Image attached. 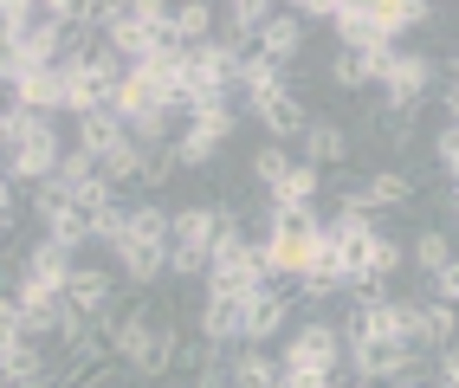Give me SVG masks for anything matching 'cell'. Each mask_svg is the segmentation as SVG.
Returning <instances> with one entry per match:
<instances>
[{"instance_id":"obj_1","label":"cell","mask_w":459,"mask_h":388,"mask_svg":"<svg viewBox=\"0 0 459 388\" xmlns=\"http://www.w3.org/2000/svg\"><path fill=\"white\" fill-rule=\"evenodd\" d=\"M104 337H110V356H117V363H130V375L156 382V375L175 369L181 323H175V305H169L162 291H143L117 323H104Z\"/></svg>"},{"instance_id":"obj_2","label":"cell","mask_w":459,"mask_h":388,"mask_svg":"<svg viewBox=\"0 0 459 388\" xmlns=\"http://www.w3.org/2000/svg\"><path fill=\"white\" fill-rule=\"evenodd\" d=\"M169 240H175V207L162 201H136L130 207V227H124V240H117V272H124L136 291H156L169 279Z\"/></svg>"},{"instance_id":"obj_3","label":"cell","mask_w":459,"mask_h":388,"mask_svg":"<svg viewBox=\"0 0 459 388\" xmlns=\"http://www.w3.org/2000/svg\"><path fill=\"white\" fill-rule=\"evenodd\" d=\"M330 246V227L317 220V207H272V233H265V272L272 285H298L304 272L317 265V253Z\"/></svg>"},{"instance_id":"obj_4","label":"cell","mask_w":459,"mask_h":388,"mask_svg":"<svg viewBox=\"0 0 459 388\" xmlns=\"http://www.w3.org/2000/svg\"><path fill=\"white\" fill-rule=\"evenodd\" d=\"M343 331H336L330 317H304L298 331L285 337V388H336V369H343Z\"/></svg>"},{"instance_id":"obj_5","label":"cell","mask_w":459,"mask_h":388,"mask_svg":"<svg viewBox=\"0 0 459 388\" xmlns=\"http://www.w3.org/2000/svg\"><path fill=\"white\" fill-rule=\"evenodd\" d=\"M233 78H239V52L227 39H201V46H188V58H181V98H188V110L195 104H227Z\"/></svg>"},{"instance_id":"obj_6","label":"cell","mask_w":459,"mask_h":388,"mask_svg":"<svg viewBox=\"0 0 459 388\" xmlns=\"http://www.w3.org/2000/svg\"><path fill=\"white\" fill-rule=\"evenodd\" d=\"M124 58H117L110 46H98V52H84V58H72L65 65V116H91V110H110V98H117V84H124Z\"/></svg>"},{"instance_id":"obj_7","label":"cell","mask_w":459,"mask_h":388,"mask_svg":"<svg viewBox=\"0 0 459 388\" xmlns=\"http://www.w3.org/2000/svg\"><path fill=\"white\" fill-rule=\"evenodd\" d=\"M233 130H239L233 104H195V110H188V124H181V136H175L181 168H207V162L233 142Z\"/></svg>"},{"instance_id":"obj_8","label":"cell","mask_w":459,"mask_h":388,"mask_svg":"<svg viewBox=\"0 0 459 388\" xmlns=\"http://www.w3.org/2000/svg\"><path fill=\"white\" fill-rule=\"evenodd\" d=\"M453 331H459V311L453 305H440V297H402V343L414 356L453 349Z\"/></svg>"},{"instance_id":"obj_9","label":"cell","mask_w":459,"mask_h":388,"mask_svg":"<svg viewBox=\"0 0 459 388\" xmlns=\"http://www.w3.org/2000/svg\"><path fill=\"white\" fill-rule=\"evenodd\" d=\"M58 162H65V142H58L52 116H33V124H26V136L13 142V156H7V175L39 188V182H52V175H58Z\"/></svg>"},{"instance_id":"obj_10","label":"cell","mask_w":459,"mask_h":388,"mask_svg":"<svg viewBox=\"0 0 459 388\" xmlns=\"http://www.w3.org/2000/svg\"><path fill=\"white\" fill-rule=\"evenodd\" d=\"M382 91H388V116H414L427 104V91H434V58L394 46L388 72H382Z\"/></svg>"},{"instance_id":"obj_11","label":"cell","mask_w":459,"mask_h":388,"mask_svg":"<svg viewBox=\"0 0 459 388\" xmlns=\"http://www.w3.org/2000/svg\"><path fill=\"white\" fill-rule=\"evenodd\" d=\"M247 104H253V116L265 124V136L279 142V149L285 142H304V130H311V104L291 91V78L272 84V91H259V98H247Z\"/></svg>"},{"instance_id":"obj_12","label":"cell","mask_w":459,"mask_h":388,"mask_svg":"<svg viewBox=\"0 0 459 388\" xmlns=\"http://www.w3.org/2000/svg\"><path fill=\"white\" fill-rule=\"evenodd\" d=\"M58 375H65L58 343H33V337L0 363V388H58Z\"/></svg>"},{"instance_id":"obj_13","label":"cell","mask_w":459,"mask_h":388,"mask_svg":"<svg viewBox=\"0 0 459 388\" xmlns=\"http://www.w3.org/2000/svg\"><path fill=\"white\" fill-rule=\"evenodd\" d=\"M291 297H298L291 285H285V291H279V285H259V291L247 297V337H239V343H259V349H265V343L291 323Z\"/></svg>"},{"instance_id":"obj_14","label":"cell","mask_w":459,"mask_h":388,"mask_svg":"<svg viewBox=\"0 0 459 388\" xmlns=\"http://www.w3.org/2000/svg\"><path fill=\"white\" fill-rule=\"evenodd\" d=\"M13 110H26V116H58V110H65V65L20 72V78H13Z\"/></svg>"},{"instance_id":"obj_15","label":"cell","mask_w":459,"mask_h":388,"mask_svg":"<svg viewBox=\"0 0 459 388\" xmlns=\"http://www.w3.org/2000/svg\"><path fill=\"white\" fill-rule=\"evenodd\" d=\"M72 272H78V253H72V246H58V240H46V233H39V240L26 246V279H20V285H46V291H65V285H72Z\"/></svg>"},{"instance_id":"obj_16","label":"cell","mask_w":459,"mask_h":388,"mask_svg":"<svg viewBox=\"0 0 459 388\" xmlns=\"http://www.w3.org/2000/svg\"><path fill=\"white\" fill-rule=\"evenodd\" d=\"M195 323H201V343L227 349V343H239V337H247V297H207Z\"/></svg>"},{"instance_id":"obj_17","label":"cell","mask_w":459,"mask_h":388,"mask_svg":"<svg viewBox=\"0 0 459 388\" xmlns=\"http://www.w3.org/2000/svg\"><path fill=\"white\" fill-rule=\"evenodd\" d=\"M130 142V124L117 110H91V116H78V149L91 162H104V156H117V149Z\"/></svg>"},{"instance_id":"obj_18","label":"cell","mask_w":459,"mask_h":388,"mask_svg":"<svg viewBox=\"0 0 459 388\" xmlns=\"http://www.w3.org/2000/svg\"><path fill=\"white\" fill-rule=\"evenodd\" d=\"M369 20H376V33L394 46L402 33H420V26L434 20V7H427V0H369Z\"/></svg>"},{"instance_id":"obj_19","label":"cell","mask_w":459,"mask_h":388,"mask_svg":"<svg viewBox=\"0 0 459 388\" xmlns=\"http://www.w3.org/2000/svg\"><path fill=\"white\" fill-rule=\"evenodd\" d=\"M272 13H279V7H265V0H233V7H221V33H213V39H227L233 52H247Z\"/></svg>"},{"instance_id":"obj_20","label":"cell","mask_w":459,"mask_h":388,"mask_svg":"<svg viewBox=\"0 0 459 388\" xmlns=\"http://www.w3.org/2000/svg\"><path fill=\"white\" fill-rule=\"evenodd\" d=\"M291 291L304 297V305H330L336 291H350V272L336 265V246H324V253H317V265H311V272H304Z\"/></svg>"},{"instance_id":"obj_21","label":"cell","mask_w":459,"mask_h":388,"mask_svg":"<svg viewBox=\"0 0 459 388\" xmlns=\"http://www.w3.org/2000/svg\"><path fill=\"white\" fill-rule=\"evenodd\" d=\"M317 188H324V168H311V162H291L279 182H272L265 194H272V207H317Z\"/></svg>"},{"instance_id":"obj_22","label":"cell","mask_w":459,"mask_h":388,"mask_svg":"<svg viewBox=\"0 0 459 388\" xmlns=\"http://www.w3.org/2000/svg\"><path fill=\"white\" fill-rule=\"evenodd\" d=\"M350 194L369 207V214H376V207H408V201H414V175H402V168H376L369 182L350 188Z\"/></svg>"},{"instance_id":"obj_23","label":"cell","mask_w":459,"mask_h":388,"mask_svg":"<svg viewBox=\"0 0 459 388\" xmlns=\"http://www.w3.org/2000/svg\"><path fill=\"white\" fill-rule=\"evenodd\" d=\"M259 52L265 58H279V65H291V58L304 52V20L285 7V13H272L265 26H259Z\"/></svg>"},{"instance_id":"obj_24","label":"cell","mask_w":459,"mask_h":388,"mask_svg":"<svg viewBox=\"0 0 459 388\" xmlns=\"http://www.w3.org/2000/svg\"><path fill=\"white\" fill-rule=\"evenodd\" d=\"M98 175H104L117 194H124V188H143V175H149V149L130 136L124 149H117V156H104V162H98Z\"/></svg>"},{"instance_id":"obj_25","label":"cell","mask_w":459,"mask_h":388,"mask_svg":"<svg viewBox=\"0 0 459 388\" xmlns=\"http://www.w3.org/2000/svg\"><path fill=\"white\" fill-rule=\"evenodd\" d=\"M343 156H350V130L343 124H317V116H311V130H304V162L330 168V162H343Z\"/></svg>"},{"instance_id":"obj_26","label":"cell","mask_w":459,"mask_h":388,"mask_svg":"<svg viewBox=\"0 0 459 388\" xmlns=\"http://www.w3.org/2000/svg\"><path fill=\"white\" fill-rule=\"evenodd\" d=\"M227 375H233V388H265V382H279V363H272L259 343H239L233 363H227Z\"/></svg>"},{"instance_id":"obj_27","label":"cell","mask_w":459,"mask_h":388,"mask_svg":"<svg viewBox=\"0 0 459 388\" xmlns=\"http://www.w3.org/2000/svg\"><path fill=\"white\" fill-rule=\"evenodd\" d=\"M169 20H175L181 46H201V39H213V20H221V7H207V0H181V7H169Z\"/></svg>"},{"instance_id":"obj_28","label":"cell","mask_w":459,"mask_h":388,"mask_svg":"<svg viewBox=\"0 0 459 388\" xmlns=\"http://www.w3.org/2000/svg\"><path fill=\"white\" fill-rule=\"evenodd\" d=\"M84 227H91V246H117V240H124V227H130V207L124 201H104V207H91V214H84Z\"/></svg>"},{"instance_id":"obj_29","label":"cell","mask_w":459,"mask_h":388,"mask_svg":"<svg viewBox=\"0 0 459 388\" xmlns=\"http://www.w3.org/2000/svg\"><path fill=\"white\" fill-rule=\"evenodd\" d=\"M414 265H420V272H427V279H434V272H440V265H453V240H446V233H440V227H427V233H420V240H414Z\"/></svg>"},{"instance_id":"obj_30","label":"cell","mask_w":459,"mask_h":388,"mask_svg":"<svg viewBox=\"0 0 459 388\" xmlns=\"http://www.w3.org/2000/svg\"><path fill=\"white\" fill-rule=\"evenodd\" d=\"M330 84H336V91H369V84H376V72L362 65L356 52H336V58H330Z\"/></svg>"},{"instance_id":"obj_31","label":"cell","mask_w":459,"mask_h":388,"mask_svg":"<svg viewBox=\"0 0 459 388\" xmlns=\"http://www.w3.org/2000/svg\"><path fill=\"white\" fill-rule=\"evenodd\" d=\"M33 26H39V7H33V0H0V33H7L13 46L33 33Z\"/></svg>"},{"instance_id":"obj_32","label":"cell","mask_w":459,"mask_h":388,"mask_svg":"<svg viewBox=\"0 0 459 388\" xmlns=\"http://www.w3.org/2000/svg\"><path fill=\"white\" fill-rule=\"evenodd\" d=\"M285 168H291V156H285V149H279V142H265V149H259V156H253V182H259V188H272V182H279V175H285Z\"/></svg>"},{"instance_id":"obj_33","label":"cell","mask_w":459,"mask_h":388,"mask_svg":"<svg viewBox=\"0 0 459 388\" xmlns=\"http://www.w3.org/2000/svg\"><path fill=\"white\" fill-rule=\"evenodd\" d=\"M434 162L453 175V188H459V124H440V136H434Z\"/></svg>"},{"instance_id":"obj_34","label":"cell","mask_w":459,"mask_h":388,"mask_svg":"<svg viewBox=\"0 0 459 388\" xmlns=\"http://www.w3.org/2000/svg\"><path fill=\"white\" fill-rule=\"evenodd\" d=\"M434 297L459 311V253H453V265H440V272H434Z\"/></svg>"},{"instance_id":"obj_35","label":"cell","mask_w":459,"mask_h":388,"mask_svg":"<svg viewBox=\"0 0 459 388\" xmlns=\"http://www.w3.org/2000/svg\"><path fill=\"white\" fill-rule=\"evenodd\" d=\"M13 78H20V46L0 33V84H13Z\"/></svg>"},{"instance_id":"obj_36","label":"cell","mask_w":459,"mask_h":388,"mask_svg":"<svg viewBox=\"0 0 459 388\" xmlns=\"http://www.w3.org/2000/svg\"><path fill=\"white\" fill-rule=\"evenodd\" d=\"M195 388H233V375H227V363H207V369L195 375Z\"/></svg>"},{"instance_id":"obj_37","label":"cell","mask_w":459,"mask_h":388,"mask_svg":"<svg viewBox=\"0 0 459 388\" xmlns=\"http://www.w3.org/2000/svg\"><path fill=\"white\" fill-rule=\"evenodd\" d=\"M440 388H459V349H440Z\"/></svg>"},{"instance_id":"obj_38","label":"cell","mask_w":459,"mask_h":388,"mask_svg":"<svg viewBox=\"0 0 459 388\" xmlns=\"http://www.w3.org/2000/svg\"><path fill=\"white\" fill-rule=\"evenodd\" d=\"M0 220H13V175H7V162H0Z\"/></svg>"},{"instance_id":"obj_39","label":"cell","mask_w":459,"mask_h":388,"mask_svg":"<svg viewBox=\"0 0 459 388\" xmlns=\"http://www.w3.org/2000/svg\"><path fill=\"white\" fill-rule=\"evenodd\" d=\"M446 116H453V124H459V91H446Z\"/></svg>"},{"instance_id":"obj_40","label":"cell","mask_w":459,"mask_h":388,"mask_svg":"<svg viewBox=\"0 0 459 388\" xmlns=\"http://www.w3.org/2000/svg\"><path fill=\"white\" fill-rule=\"evenodd\" d=\"M446 214H453V220H459V188H453V194H446Z\"/></svg>"},{"instance_id":"obj_41","label":"cell","mask_w":459,"mask_h":388,"mask_svg":"<svg viewBox=\"0 0 459 388\" xmlns=\"http://www.w3.org/2000/svg\"><path fill=\"white\" fill-rule=\"evenodd\" d=\"M350 388H382V382H362V375H350Z\"/></svg>"},{"instance_id":"obj_42","label":"cell","mask_w":459,"mask_h":388,"mask_svg":"<svg viewBox=\"0 0 459 388\" xmlns=\"http://www.w3.org/2000/svg\"><path fill=\"white\" fill-rule=\"evenodd\" d=\"M388 388H420V382H388Z\"/></svg>"},{"instance_id":"obj_43","label":"cell","mask_w":459,"mask_h":388,"mask_svg":"<svg viewBox=\"0 0 459 388\" xmlns=\"http://www.w3.org/2000/svg\"><path fill=\"white\" fill-rule=\"evenodd\" d=\"M265 388H285V375H279V382H265Z\"/></svg>"}]
</instances>
